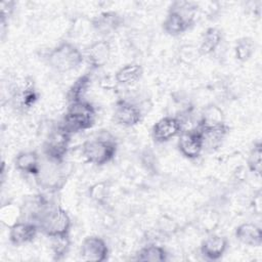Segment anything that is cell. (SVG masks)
<instances>
[{
    "instance_id": "obj_24",
    "label": "cell",
    "mask_w": 262,
    "mask_h": 262,
    "mask_svg": "<svg viewBox=\"0 0 262 262\" xmlns=\"http://www.w3.org/2000/svg\"><path fill=\"white\" fill-rule=\"evenodd\" d=\"M256 50L255 41L251 37H241L238 38L233 47V53L236 60L241 62L248 61Z\"/></svg>"
},
{
    "instance_id": "obj_34",
    "label": "cell",
    "mask_w": 262,
    "mask_h": 262,
    "mask_svg": "<svg viewBox=\"0 0 262 262\" xmlns=\"http://www.w3.org/2000/svg\"><path fill=\"white\" fill-rule=\"evenodd\" d=\"M261 204H262V201H261V191H258L257 193H255L253 200H252V203H251V206L254 210V213L260 215L261 214Z\"/></svg>"
},
{
    "instance_id": "obj_2",
    "label": "cell",
    "mask_w": 262,
    "mask_h": 262,
    "mask_svg": "<svg viewBox=\"0 0 262 262\" xmlns=\"http://www.w3.org/2000/svg\"><path fill=\"white\" fill-rule=\"evenodd\" d=\"M71 174L72 167L66 160L58 162L44 158L41 160V167L35 179L43 190L56 192L64 186Z\"/></svg>"
},
{
    "instance_id": "obj_32",
    "label": "cell",
    "mask_w": 262,
    "mask_h": 262,
    "mask_svg": "<svg viewBox=\"0 0 262 262\" xmlns=\"http://www.w3.org/2000/svg\"><path fill=\"white\" fill-rule=\"evenodd\" d=\"M196 55H201L199 52L198 47H193L191 45H184L181 48L180 51V57L185 60V62H190L193 61L196 57Z\"/></svg>"
},
{
    "instance_id": "obj_31",
    "label": "cell",
    "mask_w": 262,
    "mask_h": 262,
    "mask_svg": "<svg viewBox=\"0 0 262 262\" xmlns=\"http://www.w3.org/2000/svg\"><path fill=\"white\" fill-rule=\"evenodd\" d=\"M15 8L14 1H2L0 3V16H1V30L3 31L6 23L12 15Z\"/></svg>"
},
{
    "instance_id": "obj_33",
    "label": "cell",
    "mask_w": 262,
    "mask_h": 262,
    "mask_svg": "<svg viewBox=\"0 0 262 262\" xmlns=\"http://www.w3.org/2000/svg\"><path fill=\"white\" fill-rule=\"evenodd\" d=\"M143 158L145 160H142V165L145 166L146 170H151L155 168V157H154V154L150 151V150H145L143 154H142Z\"/></svg>"
},
{
    "instance_id": "obj_30",
    "label": "cell",
    "mask_w": 262,
    "mask_h": 262,
    "mask_svg": "<svg viewBox=\"0 0 262 262\" xmlns=\"http://www.w3.org/2000/svg\"><path fill=\"white\" fill-rule=\"evenodd\" d=\"M177 223L168 216H163L158 221V230L165 235H171L177 231Z\"/></svg>"
},
{
    "instance_id": "obj_11",
    "label": "cell",
    "mask_w": 262,
    "mask_h": 262,
    "mask_svg": "<svg viewBox=\"0 0 262 262\" xmlns=\"http://www.w3.org/2000/svg\"><path fill=\"white\" fill-rule=\"evenodd\" d=\"M124 24V18L116 11H102L91 19V27L95 33L101 36L117 32Z\"/></svg>"
},
{
    "instance_id": "obj_28",
    "label": "cell",
    "mask_w": 262,
    "mask_h": 262,
    "mask_svg": "<svg viewBox=\"0 0 262 262\" xmlns=\"http://www.w3.org/2000/svg\"><path fill=\"white\" fill-rule=\"evenodd\" d=\"M89 198L97 205H105L110 195V185L106 181H100L92 184L88 189Z\"/></svg>"
},
{
    "instance_id": "obj_3",
    "label": "cell",
    "mask_w": 262,
    "mask_h": 262,
    "mask_svg": "<svg viewBox=\"0 0 262 262\" xmlns=\"http://www.w3.org/2000/svg\"><path fill=\"white\" fill-rule=\"evenodd\" d=\"M95 120L96 110L94 105L87 100H81L69 103L59 125L73 135L92 128Z\"/></svg>"
},
{
    "instance_id": "obj_20",
    "label": "cell",
    "mask_w": 262,
    "mask_h": 262,
    "mask_svg": "<svg viewBox=\"0 0 262 262\" xmlns=\"http://www.w3.org/2000/svg\"><path fill=\"white\" fill-rule=\"evenodd\" d=\"M222 32L215 28L210 27L208 28L201 39L200 46L198 47L199 52L201 55H209L213 53L221 44L222 42Z\"/></svg>"
},
{
    "instance_id": "obj_6",
    "label": "cell",
    "mask_w": 262,
    "mask_h": 262,
    "mask_svg": "<svg viewBox=\"0 0 262 262\" xmlns=\"http://www.w3.org/2000/svg\"><path fill=\"white\" fill-rule=\"evenodd\" d=\"M72 134L67 132L59 123L51 128L43 143L44 158L52 161H64L69 151Z\"/></svg>"
},
{
    "instance_id": "obj_10",
    "label": "cell",
    "mask_w": 262,
    "mask_h": 262,
    "mask_svg": "<svg viewBox=\"0 0 262 262\" xmlns=\"http://www.w3.org/2000/svg\"><path fill=\"white\" fill-rule=\"evenodd\" d=\"M143 115L139 106L128 101L118 100L116 102L113 119L122 127H133L142 121Z\"/></svg>"
},
{
    "instance_id": "obj_23",
    "label": "cell",
    "mask_w": 262,
    "mask_h": 262,
    "mask_svg": "<svg viewBox=\"0 0 262 262\" xmlns=\"http://www.w3.org/2000/svg\"><path fill=\"white\" fill-rule=\"evenodd\" d=\"M225 123L224 122V115L221 108L217 105L211 104L206 106L202 114L201 118L199 120L198 128L204 129V128H210V127H215L218 125H221Z\"/></svg>"
},
{
    "instance_id": "obj_25",
    "label": "cell",
    "mask_w": 262,
    "mask_h": 262,
    "mask_svg": "<svg viewBox=\"0 0 262 262\" xmlns=\"http://www.w3.org/2000/svg\"><path fill=\"white\" fill-rule=\"evenodd\" d=\"M50 245L52 255L55 260H60L64 258L71 248L70 234L56 235L50 237Z\"/></svg>"
},
{
    "instance_id": "obj_13",
    "label": "cell",
    "mask_w": 262,
    "mask_h": 262,
    "mask_svg": "<svg viewBox=\"0 0 262 262\" xmlns=\"http://www.w3.org/2000/svg\"><path fill=\"white\" fill-rule=\"evenodd\" d=\"M112 53V47L107 40L100 39L94 41L86 50V60L91 70H98L104 67Z\"/></svg>"
},
{
    "instance_id": "obj_17",
    "label": "cell",
    "mask_w": 262,
    "mask_h": 262,
    "mask_svg": "<svg viewBox=\"0 0 262 262\" xmlns=\"http://www.w3.org/2000/svg\"><path fill=\"white\" fill-rule=\"evenodd\" d=\"M193 24L188 21L180 13L174 10H168V13L162 24L163 31L172 37L179 36L185 33Z\"/></svg>"
},
{
    "instance_id": "obj_26",
    "label": "cell",
    "mask_w": 262,
    "mask_h": 262,
    "mask_svg": "<svg viewBox=\"0 0 262 262\" xmlns=\"http://www.w3.org/2000/svg\"><path fill=\"white\" fill-rule=\"evenodd\" d=\"M247 166L250 172L255 175H260L262 170V143L261 141H257L251 147L248 158H247Z\"/></svg>"
},
{
    "instance_id": "obj_27",
    "label": "cell",
    "mask_w": 262,
    "mask_h": 262,
    "mask_svg": "<svg viewBox=\"0 0 262 262\" xmlns=\"http://www.w3.org/2000/svg\"><path fill=\"white\" fill-rule=\"evenodd\" d=\"M170 10H174L180 13L191 24H194L195 15L198 12V4L191 1H174L171 3Z\"/></svg>"
},
{
    "instance_id": "obj_5",
    "label": "cell",
    "mask_w": 262,
    "mask_h": 262,
    "mask_svg": "<svg viewBox=\"0 0 262 262\" xmlns=\"http://www.w3.org/2000/svg\"><path fill=\"white\" fill-rule=\"evenodd\" d=\"M37 225L48 237L70 234L72 220L69 213L61 207L49 208L38 220Z\"/></svg>"
},
{
    "instance_id": "obj_12",
    "label": "cell",
    "mask_w": 262,
    "mask_h": 262,
    "mask_svg": "<svg viewBox=\"0 0 262 262\" xmlns=\"http://www.w3.org/2000/svg\"><path fill=\"white\" fill-rule=\"evenodd\" d=\"M39 231V226L29 220H19L9 227L8 238L13 246H23L32 242Z\"/></svg>"
},
{
    "instance_id": "obj_9",
    "label": "cell",
    "mask_w": 262,
    "mask_h": 262,
    "mask_svg": "<svg viewBox=\"0 0 262 262\" xmlns=\"http://www.w3.org/2000/svg\"><path fill=\"white\" fill-rule=\"evenodd\" d=\"M80 258L84 261L103 262L108 258L110 250L106 242L97 235L85 237L80 247Z\"/></svg>"
},
{
    "instance_id": "obj_1",
    "label": "cell",
    "mask_w": 262,
    "mask_h": 262,
    "mask_svg": "<svg viewBox=\"0 0 262 262\" xmlns=\"http://www.w3.org/2000/svg\"><path fill=\"white\" fill-rule=\"evenodd\" d=\"M118 150L115 136L107 130H99L82 144V156L86 162L103 166L114 160Z\"/></svg>"
},
{
    "instance_id": "obj_22",
    "label": "cell",
    "mask_w": 262,
    "mask_h": 262,
    "mask_svg": "<svg viewBox=\"0 0 262 262\" xmlns=\"http://www.w3.org/2000/svg\"><path fill=\"white\" fill-rule=\"evenodd\" d=\"M136 260L142 262H165L168 260V252L162 246L149 244L137 252Z\"/></svg>"
},
{
    "instance_id": "obj_8",
    "label": "cell",
    "mask_w": 262,
    "mask_h": 262,
    "mask_svg": "<svg viewBox=\"0 0 262 262\" xmlns=\"http://www.w3.org/2000/svg\"><path fill=\"white\" fill-rule=\"evenodd\" d=\"M183 131V123L180 118L166 116L157 121L151 128V137L157 143L170 141Z\"/></svg>"
},
{
    "instance_id": "obj_14",
    "label": "cell",
    "mask_w": 262,
    "mask_h": 262,
    "mask_svg": "<svg viewBox=\"0 0 262 262\" xmlns=\"http://www.w3.org/2000/svg\"><path fill=\"white\" fill-rule=\"evenodd\" d=\"M227 248V237L219 234H211L201 243L200 252L205 259L210 261H216L224 255Z\"/></svg>"
},
{
    "instance_id": "obj_7",
    "label": "cell",
    "mask_w": 262,
    "mask_h": 262,
    "mask_svg": "<svg viewBox=\"0 0 262 262\" xmlns=\"http://www.w3.org/2000/svg\"><path fill=\"white\" fill-rule=\"evenodd\" d=\"M178 137L177 146L183 157L194 160L201 156L204 150V138L198 127L183 130Z\"/></svg>"
},
{
    "instance_id": "obj_29",
    "label": "cell",
    "mask_w": 262,
    "mask_h": 262,
    "mask_svg": "<svg viewBox=\"0 0 262 262\" xmlns=\"http://www.w3.org/2000/svg\"><path fill=\"white\" fill-rule=\"evenodd\" d=\"M21 216V208L13 206L12 204L3 205L0 211V218L3 224L10 227L15 222L19 221Z\"/></svg>"
},
{
    "instance_id": "obj_15",
    "label": "cell",
    "mask_w": 262,
    "mask_h": 262,
    "mask_svg": "<svg viewBox=\"0 0 262 262\" xmlns=\"http://www.w3.org/2000/svg\"><path fill=\"white\" fill-rule=\"evenodd\" d=\"M234 236L239 243L249 247H260L262 244V229L252 222H245L236 226Z\"/></svg>"
},
{
    "instance_id": "obj_16",
    "label": "cell",
    "mask_w": 262,
    "mask_h": 262,
    "mask_svg": "<svg viewBox=\"0 0 262 262\" xmlns=\"http://www.w3.org/2000/svg\"><path fill=\"white\" fill-rule=\"evenodd\" d=\"M41 160L35 150L20 151L14 159V167L17 171L35 177L40 170Z\"/></svg>"
},
{
    "instance_id": "obj_21",
    "label": "cell",
    "mask_w": 262,
    "mask_h": 262,
    "mask_svg": "<svg viewBox=\"0 0 262 262\" xmlns=\"http://www.w3.org/2000/svg\"><path fill=\"white\" fill-rule=\"evenodd\" d=\"M91 85L90 73L80 76L69 88L67 92V100L69 103L85 100V95Z\"/></svg>"
},
{
    "instance_id": "obj_4",
    "label": "cell",
    "mask_w": 262,
    "mask_h": 262,
    "mask_svg": "<svg viewBox=\"0 0 262 262\" xmlns=\"http://www.w3.org/2000/svg\"><path fill=\"white\" fill-rule=\"evenodd\" d=\"M47 64L58 73H67L78 69L84 61V54L72 42L62 41L45 55Z\"/></svg>"
},
{
    "instance_id": "obj_19",
    "label": "cell",
    "mask_w": 262,
    "mask_h": 262,
    "mask_svg": "<svg viewBox=\"0 0 262 262\" xmlns=\"http://www.w3.org/2000/svg\"><path fill=\"white\" fill-rule=\"evenodd\" d=\"M143 75L142 66L137 62H129L122 66L115 73V80L120 85H131L137 82Z\"/></svg>"
},
{
    "instance_id": "obj_18",
    "label": "cell",
    "mask_w": 262,
    "mask_h": 262,
    "mask_svg": "<svg viewBox=\"0 0 262 262\" xmlns=\"http://www.w3.org/2000/svg\"><path fill=\"white\" fill-rule=\"evenodd\" d=\"M199 129L203 134L204 149L210 148L212 150L220 146V144L222 143V141L224 140V138L229 132V127L225 123L215 127L204 128V129L199 128Z\"/></svg>"
}]
</instances>
